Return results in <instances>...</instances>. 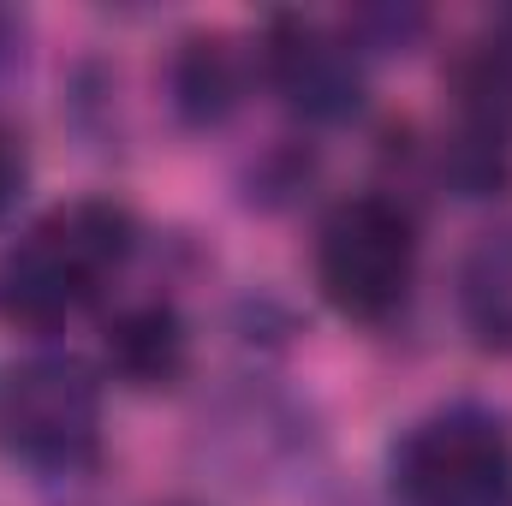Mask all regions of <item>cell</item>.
Segmentation results:
<instances>
[{
    "instance_id": "cell-2",
    "label": "cell",
    "mask_w": 512,
    "mask_h": 506,
    "mask_svg": "<svg viewBox=\"0 0 512 506\" xmlns=\"http://www.w3.org/2000/svg\"><path fill=\"white\" fill-rule=\"evenodd\" d=\"M108 387L72 352H36L0 376V453L36 477H78L102 453Z\"/></svg>"
},
{
    "instance_id": "cell-10",
    "label": "cell",
    "mask_w": 512,
    "mask_h": 506,
    "mask_svg": "<svg viewBox=\"0 0 512 506\" xmlns=\"http://www.w3.org/2000/svg\"><path fill=\"white\" fill-rule=\"evenodd\" d=\"M477 54L495 66V78H501V84L512 90V12H501V18L489 24V36L477 42Z\"/></svg>"
},
{
    "instance_id": "cell-7",
    "label": "cell",
    "mask_w": 512,
    "mask_h": 506,
    "mask_svg": "<svg viewBox=\"0 0 512 506\" xmlns=\"http://www.w3.org/2000/svg\"><path fill=\"white\" fill-rule=\"evenodd\" d=\"M251 90V60L233 36L221 30H197L179 42L173 66H167V96H173V114L191 131H215L239 114Z\"/></svg>"
},
{
    "instance_id": "cell-12",
    "label": "cell",
    "mask_w": 512,
    "mask_h": 506,
    "mask_svg": "<svg viewBox=\"0 0 512 506\" xmlns=\"http://www.w3.org/2000/svg\"><path fill=\"white\" fill-rule=\"evenodd\" d=\"M167 506H191V501H167Z\"/></svg>"
},
{
    "instance_id": "cell-11",
    "label": "cell",
    "mask_w": 512,
    "mask_h": 506,
    "mask_svg": "<svg viewBox=\"0 0 512 506\" xmlns=\"http://www.w3.org/2000/svg\"><path fill=\"white\" fill-rule=\"evenodd\" d=\"M18 66H24V18L0 12V84H6Z\"/></svg>"
},
{
    "instance_id": "cell-8",
    "label": "cell",
    "mask_w": 512,
    "mask_h": 506,
    "mask_svg": "<svg viewBox=\"0 0 512 506\" xmlns=\"http://www.w3.org/2000/svg\"><path fill=\"white\" fill-rule=\"evenodd\" d=\"M453 298H459L465 334L483 352L512 358V221H501V227H489V233L471 239V251L459 256Z\"/></svg>"
},
{
    "instance_id": "cell-4",
    "label": "cell",
    "mask_w": 512,
    "mask_h": 506,
    "mask_svg": "<svg viewBox=\"0 0 512 506\" xmlns=\"http://www.w3.org/2000/svg\"><path fill=\"white\" fill-rule=\"evenodd\" d=\"M316 286L346 322H387L417 286V221L399 197L364 191L334 203L316 233Z\"/></svg>"
},
{
    "instance_id": "cell-9",
    "label": "cell",
    "mask_w": 512,
    "mask_h": 506,
    "mask_svg": "<svg viewBox=\"0 0 512 506\" xmlns=\"http://www.w3.org/2000/svg\"><path fill=\"white\" fill-rule=\"evenodd\" d=\"M24 179H30V161H24V143L12 137V131L0 126V221L18 209V197H24Z\"/></svg>"
},
{
    "instance_id": "cell-1",
    "label": "cell",
    "mask_w": 512,
    "mask_h": 506,
    "mask_svg": "<svg viewBox=\"0 0 512 506\" xmlns=\"http://www.w3.org/2000/svg\"><path fill=\"white\" fill-rule=\"evenodd\" d=\"M137 251V221L114 197L48 209L0 251V316L12 328H60L84 316Z\"/></svg>"
},
{
    "instance_id": "cell-3",
    "label": "cell",
    "mask_w": 512,
    "mask_h": 506,
    "mask_svg": "<svg viewBox=\"0 0 512 506\" xmlns=\"http://www.w3.org/2000/svg\"><path fill=\"white\" fill-rule=\"evenodd\" d=\"M393 506H512V429L483 405L417 417L387 453Z\"/></svg>"
},
{
    "instance_id": "cell-5",
    "label": "cell",
    "mask_w": 512,
    "mask_h": 506,
    "mask_svg": "<svg viewBox=\"0 0 512 506\" xmlns=\"http://www.w3.org/2000/svg\"><path fill=\"white\" fill-rule=\"evenodd\" d=\"M262 84L310 126H346L370 102V54L346 36V24L280 12L256 42Z\"/></svg>"
},
{
    "instance_id": "cell-6",
    "label": "cell",
    "mask_w": 512,
    "mask_h": 506,
    "mask_svg": "<svg viewBox=\"0 0 512 506\" xmlns=\"http://www.w3.org/2000/svg\"><path fill=\"white\" fill-rule=\"evenodd\" d=\"M102 358H108V376L126 381L131 393H161L191 370V328L167 298H143L114 310L102 334Z\"/></svg>"
}]
</instances>
